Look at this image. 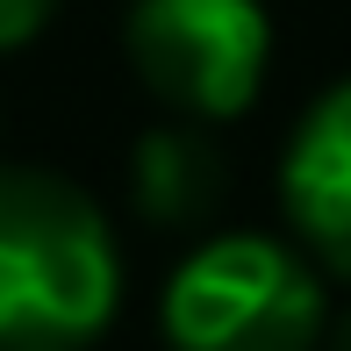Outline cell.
Instances as JSON below:
<instances>
[{
	"label": "cell",
	"instance_id": "obj_6",
	"mask_svg": "<svg viewBox=\"0 0 351 351\" xmlns=\"http://www.w3.org/2000/svg\"><path fill=\"white\" fill-rule=\"evenodd\" d=\"M51 14H58V0H0V58L36 43L51 29Z\"/></svg>",
	"mask_w": 351,
	"mask_h": 351
},
{
	"label": "cell",
	"instance_id": "obj_3",
	"mask_svg": "<svg viewBox=\"0 0 351 351\" xmlns=\"http://www.w3.org/2000/svg\"><path fill=\"white\" fill-rule=\"evenodd\" d=\"M130 65L186 122H230L258 101L273 22L258 0H130Z\"/></svg>",
	"mask_w": 351,
	"mask_h": 351
},
{
	"label": "cell",
	"instance_id": "obj_5",
	"mask_svg": "<svg viewBox=\"0 0 351 351\" xmlns=\"http://www.w3.org/2000/svg\"><path fill=\"white\" fill-rule=\"evenodd\" d=\"M130 194L151 222H201L222 194V151L194 122L143 130L130 151Z\"/></svg>",
	"mask_w": 351,
	"mask_h": 351
},
{
	"label": "cell",
	"instance_id": "obj_4",
	"mask_svg": "<svg viewBox=\"0 0 351 351\" xmlns=\"http://www.w3.org/2000/svg\"><path fill=\"white\" fill-rule=\"evenodd\" d=\"M280 194H287L294 237L323 265L351 273V79L301 115V130L280 158Z\"/></svg>",
	"mask_w": 351,
	"mask_h": 351
},
{
	"label": "cell",
	"instance_id": "obj_1",
	"mask_svg": "<svg viewBox=\"0 0 351 351\" xmlns=\"http://www.w3.org/2000/svg\"><path fill=\"white\" fill-rule=\"evenodd\" d=\"M122 308L101 201L43 165H0V351H86Z\"/></svg>",
	"mask_w": 351,
	"mask_h": 351
},
{
	"label": "cell",
	"instance_id": "obj_2",
	"mask_svg": "<svg viewBox=\"0 0 351 351\" xmlns=\"http://www.w3.org/2000/svg\"><path fill=\"white\" fill-rule=\"evenodd\" d=\"M158 330L172 351H315L323 287L280 237H208L165 280Z\"/></svg>",
	"mask_w": 351,
	"mask_h": 351
},
{
	"label": "cell",
	"instance_id": "obj_7",
	"mask_svg": "<svg viewBox=\"0 0 351 351\" xmlns=\"http://www.w3.org/2000/svg\"><path fill=\"white\" fill-rule=\"evenodd\" d=\"M330 351H351V315H344V323H337V344H330Z\"/></svg>",
	"mask_w": 351,
	"mask_h": 351
}]
</instances>
